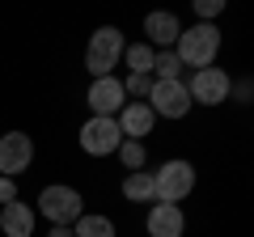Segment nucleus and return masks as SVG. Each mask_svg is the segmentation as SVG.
I'll return each instance as SVG.
<instances>
[{"instance_id":"obj_1","label":"nucleus","mask_w":254,"mask_h":237,"mask_svg":"<svg viewBox=\"0 0 254 237\" xmlns=\"http://www.w3.org/2000/svg\"><path fill=\"white\" fill-rule=\"evenodd\" d=\"M220 51V30L208 26V21H199V26H190L178 34V43H174V55H178L182 68H212V59H216Z\"/></svg>"},{"instance_id":"obj_2","label":"nucleus","mask_w":254,"mask_h":237,"mask_svg":"<svg viewBox=\"0 0 254 237\" xmlns=\"http://www.w3.org/2000/svg\"><path fill=\"white\" fill-rule=\"evenodd\" d=\"M195 191V165L190 161H165L153 174V203H182Z\"/></svg>"},{"instance_id":"obj_3","label":"nucleus","mask_w":254,"mask_h":237,"mask_svg":"<svg viewBox=\"0 0 254 237\" xmlns=\"http://www.w3.org/2000/svg\"><path fill=\"white\" fill-rule=\"evenodd\" d=\"M123 34H119L115 26H102V30H93V38H89V47H85V68H89V76L98 81V76H110V68L123 59Z\"/></svg>"},{"instance_id":"obj_4","label":"nucleus","mask_w":254,"mask_h":237,"mask_svg":"<svg viewBox=\"0 0 254 237\" xmlns=\"http://www.w3.org/2000/svg\"><path fill=\"white\" fill-rule=\"evenodd\" d=\"M38 212H43L51 225H76V216L85 212V199H81L76 186H43Z\"/></svg>"},{"instance_id":"obj_5","label":"nucleus","mask_w":254,"mask_h":237,"mask_svg":"<svg viewBox=\"0 0 254 237\" xmlns=\"http://www.w3.org/2000/svg\"><path fill=\"white\" fill-rule=\"evenodd\" d=\"M148 110L161 118H187V110L195 106L187 93V81H153V89H148Z\"/></svg>"},{"instance_id":"obj_6","label":"nucleus","mask_w":254,"mask_h":237,"mask_svg":"<svg viewBox=\"0 0 254 237\" xmlns=\"http://www.w3.org/2000/svg\"><path fill=\"white\" fill-rule=\"evenodd\" d=\"M34 161V140L26 131H4L0 136V178H17Z\"/></svg>"},{"instance_id":"obj_7","label":"nucleus","mask_w":254,"mask_h":237,"mask_svg":"<svg viewBox=\"0 0 254 237\" xmlns=\"http://www.w3.org/2000/svg\"><path fill=\"white\" fill-rule=\"evenodd\" d=\"M119 144H123V131H119L115 118H98V115H93L89 123L81 127V148L89 157H110Z\"/></svg>"},{"instance_id":"obj_8","label":"nucleus","mask_w":254,"mask_h":237,"mask_svg":"<svg viewBox=\"0 0 254 237\" xmlns=\"http://www.w3.org/2000/svg\"><path fill=\"white\" fill-rule=\"evenodd\" d=\"M187 93L190 102H199V106H220L229 98V72L225 68H199V72L187 81Z\"/></svg>"},{"instance_id":"obj_9","label":"nucleus","mask_w":254,"mask_h":237,"mask_svg":"<svg viewBox=\"0 0 254 237\" xmlns=\"http://www.w3.org/2000/svg\"><path fill=\"white\" fill-rule=\"evenodd\" d=\"M89 110L98 118H115L119 110L127 106V93H123V81H119V76H98V81L89 85Z\"/></svg>"},{"instance_id":"obj_10","label":"nucleus","mask_w":254,"mask_h":237,"mask_svg":"<svg viewBox=\"0 0 254 237\" xmlns=\"http://www.w3.org/2000/svg\"><path fill=\"white\" fill-rule=\"evenodd\" d=\"M115 123H119V131H123V140H140V136L153 131L157 115L148 110V102H127V106L115 115Z\"/></svg>"},{"instance_id":"obj_11","label":"nucleus","mask_w":254,"mask_h":237,"mask_svg":"<svg viewBox=\"0 0 254 237\" xmlns=\"http://www.w3.org/2000/svg\"><path fill=\"white\" fill-rule=\"evenodd\" d=\"M144 225H148V237H182L187 220H182V208H178V203H153Z\"/></svg>"},{"instance_id":"obj_12","label":"nucleus","mask_w":254,"mask_h":237,"mask_svg":"<svg viewBox=\"0 0 254 237\" xmlns=\"http://www.w3.org/2000/svg\"><path fill=\"white\" fill-rule=\"evenodd\" d=\"M144 34H148V47H153V51H157V47H161V51H174L182 26H178L174 13H148V17H144Z\"/></svg>"},{"instance_id":"obj_13","label":"nucleus","mask_w":254,"mask_h":237,"mask_svg":"<svg viewBox=\"0 0 254 237\" xmlns=\"http://www.w3.org/2000/svg\"><path fill=\"white\" fill-rule=\"evenodd\" d=\"M0 233L4 237H30L34 233V208L21 203V199L4 203V208H0Z\"/></svg>"},{"instance_id":"obj_14","label":"nucleus","mask_w":254,"mask_h":237,"mask_svg":"<svg viewBox=\"0 0 254 237\" xmlns=\"http://www.w3.org/2000/svg\"><path fill=\"white\" fill-rule=\"evenodd\" d=\"M72 237H115V220L98 216V212H81L72 225Z\"/></svg>"},{"instance_id":"obj_15","label":"nucleus","mask_w":254,"mask_h":237,"mask_svg":"<svg viewBox=\"0 0 254 237\" xmlns=\"http://www.w3.org/2000/svg\"><path fill=\"white\" fill-rule=\"evenodd\" d=\"M123 195L131 203H153V174L148 170H131L123 178Z\"/></svg>"},{"instance_id":"obj_16","label":"nucleus","mask_w":254,"mask_h":237,"mask_svg":"<svg viewBox=\"0 0 254 237\" xmlns=\"http://www.w3.org/2000/svg\"><path fill=\"white\" fill-rule=\"evenodd\" d=\"M127 51V68H131V72H140V76H153V47L148 43H131V47H123Z\"/></svg>"},{"instance_id":"obj_17","label":"nucleus","mask_w":254,"mask_h":237,"mask_svg":"<svg viewBox=\"0 0 254 237\" xmlns=\"http://www.w3.org/2000/svg\"><path fill=\"white\" fill-rule=\"evenodd\" d=\"M182 64H178V55L174 51H157L153 55V81H182Z\"/></svg>"},{"instance_id":"obj_18","label":"nucleus","mask_w":254,"mask_h":237,"mask_svg":"<svg viewBox=\"0 0 254 237\" xmlns=\"http://www.w3.org/2000/svg\"><path fill=\"white\" fill-rule=\"evenodd\" d=\"M115 153H119V161H123L127 174H131V170H144V161H148V153H144V144H140V140H123Z\"/></svg>"},{"instance_id":"obj_19","label":"nucleus","mask_w":254,"mask_h":237,"mask_svg":"<svg viewBox=\"0 0 254 237\" xmlns=\"http://www.w3.org/2000/svg\"><path fill=\"white\" fill-rule=\"evenodd\" d=\"M148 89H153V76H140V72H131V76H127V85H123L127 98H148Z\"/></svg>"},{"instance_id":"obj_20","label":"nucleus","mask_w":254,"mask_h":237,"mask_svg":"<svg viewBox=\"0 0 254 237\" xmlns=\"http://www.w3.org/2000/svg\"><path fill=\"white\" fill-rule=\"evenodd\" d=\"M220 9H225V4H220V0H195V13H199V17L208 21V26H212V17H216Z\"/></svg>"},{"instance_id":"obj_21","label":"nucleus","mask_w":254,"mask_h":237,"mask_svg":"<svg viewBox=\"0 0 254 237\" xmlns=\"http://www.w3.org/2000/svg\"><path fill=\"white\" fill-rule=\"evenodd\" d=\"M17 199V182L13 178H0V203H13Z\"/></svg>"},{"instance_id":"obj_22","label":"nucleus","mask_w":254,"mask_h":237,"mask_svg":"<svg viewBox=\"0 0 254 237\" xmlns=\"http://www.w3.org/2000/svg\"><path fill=\"white\" fill-rule=\"evenodd\" d=\"M47 237H72V225H51V233Z\"/></svg>"}]
</instances>
